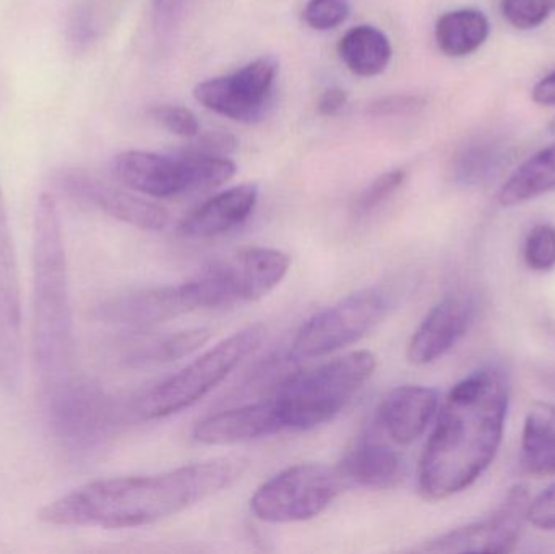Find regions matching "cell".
<instances>
[{"label": "cell", "mask_w": 555, "mask_h": 554, "mask_svg": "<svg viewBox=\"0 0 555 554\" xmlns=\"http://www.w3.org/2000/svg\"><path fill=\"white\" fill-rule=\"evenodd\" d=\"M551 130L555 133V119L551 123Z\"/></svg>", "instance_id": "cell-38"}, {"label": "cell", "mask_w": 555, "mask_h": 554, "mask_svg": "<svg viewBox=\"0 0 555 554\" xmlns=\"http://www.w3.org/2000/svg\"><path fill=\"white\" fill-rule=\"evenodd\" d=\"M525 262L534 272H551L555 269V227L541 223L531 228L525 241Z\"/></svg>", "instance_id": "cell-28"}, {"label": "cell", "mask_w": 555, "mask_h": 554, "mask_svg": "<svg viewBox=\"0 0 555 554\" xmlns=\"http://www.w3.org/2000/svg\"><path fill=\"white\" fill-rule=\"evenodd\" d=\"M343 64L358 77H375L390 64V39L382 29L371 25L349 29L338 44Z\"/></svg>", "instance_id": "cell-23"}, {"label": "cell", "mask_w": 555, "mask_h": 554, "mask_svg": "<svg viewBox=\"0 0 555 554\" xmlns=\"http://www.w3.org/2000/svg\"><path fill=\"white\" fill-rule=\"evenodd\" d=\"M508 146L494 137H478L460 146L452 158L450 176L459 185H481L507 166Z\"/></svg>", "instance_id": "cell-22"}, {"label": "cell", "mask_w": 555, "mask_h": 554, "mask_svg": "<svg viewBox=\"0 0 555 554\" xmlns=\"http://www.w3.org/2000/svg\"><path fill=\"white\" fill-rule=\"evenodd\" d=\"M508 399L507 376L494 366L475 371L450 390L420 462L424 500H449L491 467L504 436Z\"/></svg>", "instance_id": "cell-2"}, {"label": "cell", "mask_w": 555, "mask_h": 554, "mask_svg": "<svg viewBox=\"0 0 555 554\" xmlns=\"http://www.w3.org/2000/svg\"><path fill=\"white\" fill-rule=\"evenodd\" d=\"M502 15L508 25L528 31L543 25L555 12V0H502Z\"/></svg>", "instance_id": "cell-27"}, {"label": "cell", "mask_w": 555, "mask_h": 554, "mask_svg": "<svg viewBox=\"0 0 555 554\" xmlns=\"http://www.w3.org/2000/svg\"><path fill=\"white\" fill-rule=\"evenodd\" d=\"M491 35V23L476 9L443 13L436 25V42L449 57H466L478 51Z\"/></svg>", "instance_id": "cell-24"}, {"label": "cell", "mask_w": 555, "mask_h": 554, "mask_svg": "<svg viewBox=\"0 0 555 554\" xmlns=\"http://www.w3.org/2000/svg\"><path fill=\"white\" fill-rule=\"evenodd\" d=\"M521 467L531 477H555V405L538 402L525 420Z\"/></svg>", "instance_id": "cell-21"}, {"label": "cell", "mask_w": 555, "mask_h": 554, "mask_svg": "<svg viewBox=\"0 0 555 554\" xmlns=\"http://www.w3.org/2000/svg\"><path fill=\"white\" fill-rule=\"evenodd\" d=\"M348 103V94L343 88L332 87L320 94L317 101V111L320 116H336Z\"/></svg>", "instance_id": "cell-35"}, {"label": "cell", "mask_w": 555, "mask_h": 554, "mask_svg": "<svg viewBox=\"0 0 555 554\" xmlns=\"http://www.w3.org/2000/svg\"><path fill=\"white\" fill-rule=\"evenodd\" d=\"M530 491L515 485L488 519L443 533L421 546L426 553H512L520 539L530 506Z\"/></svg>", "instance_id": "cell-11"}, {"label": "cell", "mask_w": 555, "mask_h": 554, "mask_svg": "<svg viewBox=\"0 0 555 554\" xmlns=\"http://www.w3.org/2000/svg\"><path fill=\"white\" fill-rule=\"evenodd\" d=\"M289 266V256L281 250L246 247L205 267L189 285L198 309L259 301L280 285Z\"/></svg>", "instance_id": "cell-6"}, {"label": "cell", "mask_w": 555, "mask_h": 554, "mask_svg": "<svg viewBox=\"0 0 555 554\" xmlns=\"http://www.w3.org/2000/svg\"><path fill=\"white\" fill-rule=\"evenodd\" d=\"M551 192H555V143L527 159L502 185L498 201L502 207H517Z\"/></svg>", "instance_id": "cell-25"}, {"label": "cell", "mask_w": 555, "mask_h": 554, "mask_svg": "<svg viewBox=\"0 0 555 554\" xmlns=\"http://www.w3.org/2000/svg\"><path fill=\"white\" fill-rule=\"evenodd\" d=\"M439 409V394L430 387L401 386L382 400L374 425L398 446L416 442Z\"/></svg>", "instance_id": "cell-17"}, {"label": "cell", "mask_w": 555, "mask_h": 554, "mask_svg": "<svg viewBox=\"0 0 555 554\" xmlns=\"http://www.w3.org/2000/svg\"><path fill=\"white\" fill-rule=\"evenodd\" d=\"M527 519L541 530H555V484L530 501Z\"/></svg>", "instance_id": "cell-33"}, {"label": "cell", "mask_w": 555, "mask_h": 554, "mask_svg": "<svg viewBox=\"0 0 555 554\" xmlns=\"http://www.w3.org/2000/svg\"><path fill=\"white\" fill-rule=\"evenodd\" d=\"M194 293L189 282L179 286L142 289L106 299L96 308V318L107 324L145 328L163 324L179 315L195 311Z\"/></svg>", "instance_id": "cell-15"}, {"label": "cell", "mask_w": 555, "mask_h": 554, "mask_svg": "<svg viewBox=\"0 0 555 554\" xmlns=\"http://www.w3.org/2000/svg\"><path fill=\"white\" fill-rule=\"evenodd\" d=\"M234 146H236V139L230 133L210 132L202 136L188 152L224 156V153L233 152Z\"/></svg>", "instance_id": "cell-34"}, {"label": "cell", "mask_w": 555, "mask_h": 554, "mask_svg": "<svg viewBox=\"0 0 555 554\" xmlns=\"http://www.w3.org/2000/svg\"><path fill=\"white\" fill-rule=\"evenodd\" d=\"M348 488L338 465H293L256 491L250 510L263 523H304L320 516Z\"/></svg>", "instance_id": "cell-7"}, {"label": "cell", "mask_w": 555, "mask_h": 554, "mask_svg": "<svg viewBox=\"0 0 555 554\" xmlns=\"http://www.w3.org/2000/svg\"><path fill=\"white\" fill-rule=\"evenodd\" d=\"M185 0H153L156 20L166 23L184 7Z\"/></svg>", "instance_id": "cell-37"}, {"label": "cell", "mask_w": 555, "mask_h": 554, "mask_svg": "<svg viewBox=\"0 0 555 554\" xmlns=\"http://www.w3.org/2000/svg\"><path fill=\"white\" fill-rule=\"evenodd\" d=\"M390 305L387 289L378 286L346 296L302 324L294 338V355L322 358L356 344L384 321Z\"/></svg>", "instance_id": "cell-9"}, {"label": "cell", "mask_w": 555, "mask_h": 554, "mask_svg": "<svg viewBox=\"0 0 555 554\" xmlns=\"http://www.w3.org/2000/svg\"><path fill=\"white\" fill-rule=\"evenodd\" d=\"M377 368L372 351H352L287 377L273 397L283 429L317 428L332 422Z\"/></svg>", "instance_id": "cell-4"}, {"label": "cell", "mask_w": 555, "mask_h": 554, "mask_svg": "<svg viewBox=\"0 0 555 554\" xmlns=\"http://www.w3.org/2000/svg\"><path fill=\"white\" fill-rule=\"evenodd\" d=\"M152 117L176 136L195 139L201 133L197 116L188 107L163 104V106L153 107Z\"/></svg>", "instance_id": "cell-31"}, {"label": "cell", "mask_w": 555, "mask_h": 554, "mask_svg": "<svg viewBox=\"0 0 555 554\" xmlns=\"http://www.w3.org/2000/svg\"><path fill=\"white\" fill-rule=\"evenodd\" d=\"M246 459L221 458L145 477L91 481L38 513L49 526L133 529L176 516L233 487Z\"/></svg>", "instance_id": "cell-1"}, {"label": "cell", "mask_w": 555, "mask_h": 554, "mask_svg": "<svg viewBox=\"0 0 555 554\" xmlns=\"http://www.w3.org/2000/svg\"><path fill=\"white\" fill-rule=\"evenodd\" d=\"M44 397L52 433L68 451L100 448L119 423L114 400L96 384L75 374Z\"/></svg>", "instance_id": "cell-8"}, {"label": "cell", "mask_w": 555, "mask_h": 554, "mask_svg": "<svg viewBox=\"0 0 555 554\" xmlns=\"http://www.w3.org/2000/svg\"><path fill=\"white\" fill-rule=\"evenodd\" d=\"M211 332L208 328H191V331L178 332L171 337L165 338L159 344L153 345L146 353H143L142 361H155V363H169V361L181 360L197 351L210 340Z\"/></svg>", "instance_id": "cell-26"}, {"label": "cell", "mask_w": 555, "mask_h": 554, "mask_svg": "<svg viewBox=\"0 0 555 554\" xmlns=\"http://www.w3.org/2000/svg\"><path fill=\"white\" fill-rule=\"evenodd\" d=\"M280 64L262 55L241 70L210 78L195 87L194 96L214 113L240 123H257L272 107Z\"/></svg>", "instance_id": "cell-10"}, {"label": "cell", "mask_w": 555, "mask_h": 554, "mask_svg": "<svg viewBox=\"0 0 555 554\" xmlns=\"http://www.w3.org/2000/svg\"><path fill=\"white\" fill-rule=\"evenodd\" d=\"M531 96L540 106H555V70L534 85Z\"/></svg>", "instance_id": "cell-36"}, {"label": "cell", "mask_w": 555, "mask_h": 554, "mask_svg": "<svg viewBox=\"0 0 555 554\" xmlns=\"http://www.w3.org/2000/svg\"><path fill=\"white\" fill-rule=\"evenodd\" d=\"M52 181L72 201L96 208L130 227L145 231H162L168 227L169 214L166 208L139 197L130 189L109 184L83 169H61Z\"/></svg>", "instance_id": "cell-12"}, {"label": "cell", "mask_w": 555, "mask_h": 554, "mask_svg": "<svg viewBox=\"0 0 555 554\" xmlns=\"http://www.w3.org/2000/svg\"><path fill=\"white\" fill-rule=\"evenodd\" d=\"M426 106V100L411 94H393V96L380 98L369 107V113L375 117L401 116V114L416 113Z\"/></svg>", "instance_id": "cell-32"}, {"label": "cell", "mask_w": 555, "mask_h": 554, "mask_svg": "<svg viewBox=\"0 0 555 554\" xmlns=\"http://www.w3.org/2000/svg\"><path fill=\"white\" fill-rule=\"evenodd\" d=\"M259 198L254 184H241L220 192L195 207L181 221V233L188 237H215L230 233L249 220Z\"/></svg>", "instance_id": "cell-20"}, {"label": "cell", "mask_w": 555, "mask_h": 554, "mask_svg": "<svg viewBox=\"0 0 555 554\" xmlns=\"http://www.w3.org/2000/svg\"><path fill=\"white\" fill-rule=\"evenodd\" d=\"M22 347L18 272L0 185V389L9 394L22 384Z\"/></svg>", "instance_id": "cell-13"}, {"label": "cell", "mask_w": 555, "mask_h": 554, "mask_svg": "<svg viewBox=\"0 0 555 554\" xmlns=\"http://www.w3.org/2000/svg\"><path fill=\"white\" fill-rule=\"evenodd\" d=\"M404 179H406V172L403 169H393V171L378 176L356 198V214L365 215L380 207L385 201H388L403 185Z\"/></svg>", "instance_id": "cell-29"}, {"label": "cell", "mask_w": 555, "mask_h": 554, "mask_svg": "<svg viewBox=\"0 0 555 554\" xmlns=\"http://www.w3.org/2000/svg\"><path fill=\"white\" fill-rule=\"evenodd\" d=\"M111 172L124 188L156 198L195 194L194 175L188 155L165 156L129 150L114 156Z\"/></svg>", "instance_id": "cell-14"}, {"label": "cell", "mask_w": 555, "mask_h": 554, "mask_svg": "<svg viewBox=\"0 0 555 554\" xmlns=\"http://www.w3.org/2000/svg\"><path fill=\"white\" fill-rule=\"evenodd\" d=\"M476 305L469 296L450 295L430 309L408 345V360L426 366L446 357L475 322Z\"/></svg>", "instance_id": "cell-16"}, {"label": "cell", "mask_w": 555, "mask_h": 554, "mask_svg": "<svg viewBox=\"0 0 555 554\" xmlns=\"http://www.w3.org/2000/svg\"><path fill=\"white\" fill-rule=\"evenodd\" d=\"M393 445L377 426L359 436L338 465L349 487L374 490L395 487L403 477L404 462Z\"/></svg>", "instance_id": "cell-18"}, {"label": "cell", "mask_w": 555, "mask_h": 554, "mask_svg": "<svg viewBox=\"0 0 555 554\" xmlns=\"http://www.w3.org/2000/svg\"><path fill=\"white\" fill-rule=\"evenodd\" d=\"M266 327L254 324L224 338L194 363L156 386L143 399L140 413L145 418L158 420L194 405L249 358L260 347Z\"/></svg>", "instance_id": "cell-5"}, {"label": "cell", "mask_w": 555, "mask_h": 554, "mask_svg": "<svg viewBox=\"0 0 555 554\" xmlns=\"http://www.w3.org/2000/svg\"><path fill=\"white\" fill-rule=\"evenodd\" d=\"M33 358L42 392L74 376L67 257L54 197L42 194L33 231Z\"/></svg>", "instance_id": "cell-3"}, {"label": "cell", "mask_w": 555, "mask_h": 554, "mask_svg": "<svg viewBox=\"0 0 555 554\" xmlns=\"http://www.w3.org/2000/svg\"><path fill=\"white\" fill-rule=\"evenodd\" d=\"M304 22L317 31H328L341 25L349 15L348 0H309Z\"/></svg>", "instance_id": "cell-30"}, {"label": "cell", "mask_w": 555, "mask_h": 554, "mask_svg": "<svg viewBox=\"0 0 555 554\" xmlns=\"http://www.w3.org/2000/svg\"><path fill=\"white\" fill-rule=\"evenodd\" d=\"M284 431L273 399L247 403L202 420L194 429L195 441L207 446H234Z\"/></svg>", "instance_id": "cell-19"}]
</instances>
